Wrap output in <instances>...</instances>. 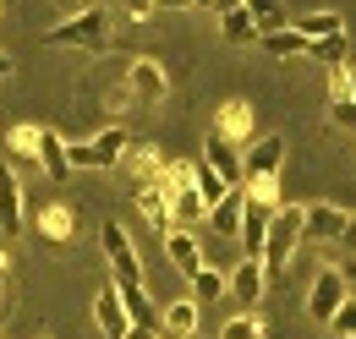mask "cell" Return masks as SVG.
Here are the masks:
<instances>
[{
	"instance_id": "obj_1",
	"label": "cell",
	"mask_w": 356,
	"mask_h": 339,
	"mask_svg": "<svg viewBox=\"0 0 356 339\" xmlns=\"http://www.w3.org/2000/svg\"><path fill=\"white\" fill-rule=\"evenodd\" d=\"M44 44L49 49H88V55H104V49H110V17H104V6H83V11L60 17L44 33Z\"/></svg>"
},
{
	"instance_id": "obj_2",
	"label": "cell",
	"mask_w": 356,
	"mask_h": 339,
	"mask_svg": "<svg viewBox=\"0 0 356 339\" xmlns=\"http://www.w3.org/2000/svg\"><path fill=\"white\" fill-rule=\"evenodd\" d=\"M302 247V203H280L274 219H268V235H264V279H280L291 268V257Z\"/></svg>"
},
{
	"instance_id": "obj_3",
	"label": "cell",
	"mask_w": 356,
	"mask_h": 339,
	"mask_svg": "<svg viewBox=\"0 0 356 339\" xmlns=\"http://www.w3.org/2000/svg\"><path fill=\"white\" fill-rule=\"evenodd\" d=\"M127 148H132V131L104 126V131H93L88 142H66V159H72V170H121Z\"/></svg>"
},
{
	"instance_id": "obj_4",
	"label": "cell",
	"mask_w": 356,
	"mask_h": 339,
	"mask_svg": "<svg viewBox=\"0 0 356 339\" xmlns=\"http://www.w3.org/2000/svg\"><path fill=\"white\" fill-rule=\"evenodd\" d=\"M99 252L110 263L115 285H143V257H137V247H132V235H127L121 219H104L99 224Z\"/></svg>"
},
{
	"instance_id": "obj_5",
	"label": "cell",
	"mask_w": 356,
	"mask_h": 339,
	"mask_svg": "<svg viewBox=\"0 0 356 339\" xmlns=\"http://www.w3.org/2000/svg\"><path fill=\"white\" fill-rule=\"evenodd\" d=\"M280 165H285V137H252L241 148V192L264 186V181H280Z\"/></svg>"
},
{
	"instance_id": "obj_6",
	"label": "cell",
	"mask_w": 356,
	"mask_h": 339,
	"mask_svg": "<svg viewBox=\"0 0 356 339\" xmlns=\"http://www.w3.org/2000/svg\"><path fill=\"white\" fill-rule=\"evenodd\" d=\"M346 301H351V290H346L340 268H323V274L307 285V317L312 323H334V312H340Z\"/></svg>"
},
{
	"instance_id": "obj_7",
	"label": "cell",
	"mask_w": 356,
	"mask_h": 339,
	"mask_svg": "<svg viewBox=\"0 0 356 339\" xmlns=\"http://www.w3.org/2000/svg\"><path fill=\"white\" fill-rule=\"evenodd\" d=\"M264 285H268V279H264V263H258V257H241V263L225 274V296L236 301L241 312H258V301H264Z\"/></svg>"
},
{
	"instance_id": "obj_8",
	"label": "cell",
	"mask_w": 356,
	"mask_h": 339,
	"mask_svg": "<svg viewBox=\"0 0 356 339\" xmlns=\"http://www.w3.org/2000/svg\"><path fill=\"white\" fill-rule=\"evenodd\" d=\"M351 235V213L334 203H312L302 208V241H346Z\"/></svg>"
},
{
	"instance_id": "obj_9",
	"label": "cell",
	"mask_w": 356,
	"mask_h": 339,
	"mask_svg": "<svg viewBox=\"0 0 356 339\" xmlns=\"http://www.w3.org/2000/svg\"><path fill=\"white\" fill-rule=\"evenodd\" d=\"M22 219H28L22 181H17V170L0 159V235H22Z\"/></svg>"
},
{
	"instance_id": "obj_10",
	"label": "cell",
	"mask_w": 356,
	"mask_h": 339,
	"mask_svg": "<svg viewBox=\"0 0 356 339\" xmlns=\"http://www.w3.org/2000/svg\"><path fill=\"white\" fill-rule=\"evenodd\" d=\"M214 131H220L225 142H236V148L252 142V137H258V115H252V104H247V99H225L220 115H214Z\"/></svg>"
},
{
	"instance_id": "obj_11",
	"label": "cell",
	"mask_w": 356,
	"mask_h": 339,
	"mask_svg": "<svg viewBox=\"0 0 356 339\" xmlns=\"http://www.w3.org/2000/svg\"><path fill=\"white\" fill-rule=\"evenodd\" d=\"M203 165L214 170L230 192H241V148H236V142H225L220 131H209V137H203Z\"/></svg>"
},
{
	"instance_id": "obj_12",
	"label": "cell",
	"mask_w": 356,
	"mask_h": 339,
	"mask_svg": "<svg viewBox=\"0 0 356 339\" xmlns=\"http://www.w3.org/2000/svg\"><path fill=\"white\" fill-rule=\"evenodd\" d=\"M93 323H99V334H104V339H127V334H132L115 285H99V290H93Z\"/></svg>"
},
{
	"instance_id": "obj_13",
	"label": "cell",
	"mask_w": 356,
	"mask_h": 339,
	"mask_svg": "<svg viewBox=\"0 0 356 339\" xmlns=\"http://www.w3.org/2000/svg\"><path fill=\"white\" fill-rule=\"evenodd\" d=\"M159 241H165V263L176 268L181 279H192V274L203 268V247H197V235H192V230H176V224H170Z\"/></svg>"
},
{
	"instance_id": "obj_14",
	"label": "cell",
	"mask_w": 356,
	"mask_h": 339,
	"mask_svg": "<svg viewBox=\"0 0 356 339\" xmlns=\"http://www.w3.org/2000/svg\"><path fill=\"white\" fill-rule=\"evenodd\" d=\"M121 170L132 175L137 186H159V181H165V170H170V159H165L154 142H132V148H127V159H121Z\"/></svg>"
},
{
	"instance_id": "obj_15",
	"label": "cell",
	"mask_w": 356,
	"mask_h": 339,
	"mask_svg": "<svg viewBox=\"0 0 356 339\" xmlns=\"http://www.w3.org/2000/svg\"><path fill=\"white\" fill-rule=\"evenodd\" d=\"M127 88H132L143 104H159L170 93V77H165V66L154 55H143V60H132V72H127Z\"/></svg>"
},
{
	"instance_id": "obj_16",
	"label": "cell",
	"mask_w": 356,
	"mask_h": 339,
	"mask_svg": "<svg viewBox=\"0 0 356 339\" xmlns=\"http://www.w3.org/2000/svg\"><path fill=\"white\" fill-rule=\"evenodd\" d=\"M268 219H274V203H264V197H247V208H241V247H247V257H264V235H268Z\"/></svg>"
},
{
	"instance_id": "obj_17",
	"label": "cell",
	"mask_w": 356,
	"mask_h": 339,
	"mask_svg": "<svg viewBox=\"0 0 356 339\" xmlns=\"http://www.w3.org/2000/svg\"><path fill=\"white\" fill-rule=\"evenodd\" d=\"M121 306H127V323L132 329H159V301L148 296V285H115Z\"/></svg>"
},
{
	"instance_id": "obj_18",
	"label": "cell",
	"mask_w": 356,
	"mask_h": 339,
	"mask_svg": "<svg viewBox=\"0 0 356 339\" xmlns=\"http://www.w3.org/2000/svg\"><path fill=\"white\" fill-rule=\"evenodd\" d=\"M197 334V301H170L159 306V339H192Z\"/></svg>"
},
{
	"instance_id": "obj_19",
	"label": "cell",
	"mask_w": 356,
	"mask_h": 339,
	"mask_svg": "<svg viewBox=\"0 0 356 339\" xmlns=\"http://www.w3.org/2000/svg\"><path fill=\"white\" fill-rule=\"evenodd\" d=\"M39 170H44L49 181H66V175H72L66 137H60V131H44V126H39Z\"/></svg>"
},
{
	"instance_id": "obj_20",
	"label": "cell",
	"mask_w": 356,
	"mask_h": 339,
	"mask_svg": "<svg viewBox=\"0 0 356 339\" xmlns=\"http://www.w3.org/2000/svg\"><path fill=\"white\" fill-rule=\"evenodd\" d=\"M132 203H137V213H143V219H148L159 235L170 230V203H165V186H137Z\"/></svg>"
},
{
	"instance_id": "obj_21",
	"label": "cell",
	"mask_w": 356,
	"mask_h": 339,
	"mask_svg": "<svg viewBox=\"0 0 356 339\" xmlns=\"http://www.w3.org/2000/svg\"><path fill=\"white\" fill-rule=\"evenodd\" d=\"M296 33L307 44H318V39H334V33H346V17L340 11H307L302 22H296Z\"/></svg>"
},
{
	"instance_id": "obj_22",
	"label": "cell",
	"mask_w": 356,
	"mask_h": 339,
	"mask_svg": "<svg viewBox=\"0 0 356 339\" xmlns=\"http://www.w3.org/2000/svg\"><path fill=\"white\" fill-rule=\"evenodd\" d=\"M241 208H247V192H225L220 208H209V224L220 235H241Z\"/></svg>"
},
{
	"instance_id": "obj_23",
	"label": "cell",
	"mask_w": 356,
	"mask_h": 339,
	"mask_svg": "<svg viewBox=\"0 0 356 339\" xmlns=\"http://www.w3.org/2000/svg\"><path fill=\"white\" fill-rule=\"evenodd\" d=\"M241 11L252 17V28H258V39H268V33H280V28H285V6H280V0H247Z\"/></svg>"
},
{
	"instance_id": "obj_24",
	"label": "cell",
	"mask_w": 356,
	"mask_h": 339,
	"mask_svg": "<svg viewBox=\"0 0 356 339\" xmlns=\"http://www.w3.org/2000/svg\"><path fill=\"white\" fill-rule=\"evenodd\" d=\"M258 44H264V55H274V60H296V55H307V49H312L296 28H280V33H268V39H258Z\"/></svg>"
},
{
	"instance_id": "obj_25",
	"label": "cell",
	"mask_w": 356,
	"mask_h": 339,
	"mask_svg": "<svg viewBox=\"0 0 356 339\" xmlns=\"http://www.w3.org/2000/svg\"><path fill=\"white\" fill-rule=\"evenodd\" d=\"M186 170H192V186H197V197H203L209 208H220V203H225V192H230V186H225L220 175H214V170L203 165V159H197V165H186Z\"/></svg>"
},
{
	"instance_id": "obj_26",
	"label": "cell",
	"mask_w": 356,
	"mask_h": 339,
	"mask_svg": "<svg viewBox=\"0 0 356 339\" xmlns=\"http://www.w3.org/2000/svg\"><path fill=\"white\" fill-rule=\"evenodd\" d=\"M6 148H11V159L39 165V126H11L6 131Z\"/></svg>"
},
{
	"instance_id": "obj_27",
	"label": "cell",
	"mask_w": 356,
	"mask_h": 339,
	"mask_svg": "<svg viewBox=\"0 0 356 339\" xmlns=\"http://www.w3.org/2000/svg\"><path fill=\"white\" fill-rule=\"evenodd\" d=\"M312 60H323V66H329V72H334V66H346V55H351V33H334V39H318L307 49Z\"/></svg>"
},
{
	"instance_id": "obj_28",
	"label": "cell",
	"mask_w": 356,
	"mask_h": 339,
	"mask_svg": "<svg viewBox=\"0 0 356 339\" xmlns=\"http://www.w3.org/2000/svg\"><path fill=\"white\" fill-rule=\"evenodd\" d=\"M220 296H225V274H220V268H209V263H203V268L192 274V301L203 306V301H220Z\"/></svg>"
},
{
	"instance_id": "obj_29",
	"label": "cell",
	"mask_w": 356,
	"mask_h": 339,
	"mask_svg": "<svg viewBox=\"0 0 356 339\" xmlns=\"http://www.w3.org/2000/svg\"><path fill=\"white\" fill-rule=\"evenodd\" d=\"M220 33L230 44H258V28H252V17H247V11H225V17H220Z\"/></svg>"
},
{
	"instance_id": "obj_30",
	"label": "cell",
	"mask_w": 356,
	"mask_h": 339,
	"mask_svg": "<svg viewBox=\"0 0 356 339\" xmlns=\"http://www.w3.org/2000/svg\"><path fill=\"white\" fill-rule=\"evenodd\" d=\"M220 339H264L258 312H236V317H225V323H220Z\"/></svg>"
},
{
	"instance_id": "obj_31",
	"label": "cell",
	"mask_w": 356,
	"mask_h": 339,
	"mask_svg": "<svg viewBox=\"0 0 356 339\" xmlns=\"http://www.w3.org/2000/svg\"><path fill=\"white\" fill-rule=\"evenodd\" d=\"M39 230L49 241H72V208H44L39 213Z\"/></svg>"
},
{
	"instance_id": "obj_32",
	"label": "cell",
	"mask_w": 356,
	"mask_h": 339,
	"mask_svg": "<svg viewBox=\"0 0 356 339\" xmlns=\"http://www.w3.org/2000/svg\"><path fill=\"white\" fill-rule=\"evenodd\" d=\"M329 334H334V339H356V296L346 301L340 312H334V323H329Z\"/></svg>"
},
{
	"instance_id": "obj_33",
	"label": "cell",
	"mask_w": 356,
	"mask_h": 339,
	"mask_svg": "<svg viewBox=\"0 0 356 339\" xmlns=\"http://www.w3.org/2000/svg\"><path fill=\"white\" fill-rule=\"evenodd\" d=\"M329 126L356 131V99H334V104H329Z\"/></svg>"
},
{
	"instance_id": "obj_34",
	"label": "cell",
	"mask_w": 356,
	"mask_h": 339,
	"mask_svg": "<svg viewBox=\"0 0 356 339\" xmlns=\"http://www.w3.org/2000/svg\"><path fill=\"white\" fill-rule=\"evenodd\" d=\"M115 6H121V11L132 17V22H143V17H154V0H115Z\"/></svg>"
},
{
	"instance_id": "obj_35",
	"label": "cell",
	"mask_w": 356,
	"mask_h": 339,
	"mask_svg": "<svg viewBox=\"0 0 356 339\" xmlns=\"http://www.w3.org/2000/svg\"><path fill=\"white\" fill-rule=\"evenodd\" d=\"M340 279H346V290L356 296V257H351V263H340Z\"/></svg>"
},
{
	"instance_id": "obj_36",
	"label": "cell",
	"mask_w": 356,
	"mask_h": 339,
	"mask_svg": "<svg viewBox=\"0 0 356 339\" xmlns=\"http://www.w3.org/2000/svg\"><path fill=\"white\" fill-rule=\"evenodd\" d=\"M11 72H17V60H11V55H6V49H0V83H6V77H11Z\"/></svg>"
},
{
	"instance_id": "obj_37",
	"label": "cell",
	"mask_w": 356,
	"mask_h": 339,
	"mask_svg": "<svg viewBox=\"0 0 356 339\" xmlns=\"http://www.w3.org/2000/svg\"><path fill=\"white\" fill-rule=\"evenodd\" d=\"M181 6H192V0H154V11H181Z\"/></svg>"
},
{
	"instance_id": "obj_38",
	"label": "cell",
	"mask_w": 356,
	"mask_h": 339,
	"mask_svg": "<svg viewBox=\"0 0 356 339\" xmlns=\"http://www.w3.org/2000/svg\"><path fill=\"white\" fill-rule=\"evenodd\" d=\"M241 6H247V0H214V11H220V17H225V11H241Z\"/></svg>"
},
{
	"instance_id": "obj_39",
	"label": "cell",
	"mask_w": 356,
	"mask_h": 339,
	"mask_svg": "<svg viewBox=\"0 0 356 339\" xmlns=\"http://www.w3.org/2000/svg\"><path fill=\"white\" fill-rule=\"evenodd\" d=\"M127 339H159V329H132Z\"/></svg>"
},
{
	"instance_id": "obj_40",
	"label": "cell",
	"mask_w": 356,
	"mask_h": 339,
	"mask_svg": "<svg viewBox=\"0 0 356 339\" xmlns=\"http://www.w3.org/2000/svg\"><path fill=\"white\" fill-rule=\"evenodd\" d=\"M6 268H11V263H6V252H0V301H6Z\"/></svg>"
},
{
	"instance_id": "obj_41",
	"label": "cell",
	"mask_w": 356,
	"mask_h": 339,
	"mask_svg": "<svg viewBox=\"0 0 356 339\" xmlns=\"http://www.w3.org/2000/svg\"><path fill=\"white\" fill-rule=\"evenodd\" d=\"M66 6H72V11H83V6H93V0H66Z\"/></svg>"
},
{
	"instance_id": "obj_42",
	"label": "cell",
	"mask_w": 356,
	"mask_h": 339,
	"mask_svg": "<svg viewBox=\"0 0 356 339\" xmlns=\"http://www.w3.org/2000/svg\"><path fill=\"white\" fill-rule=\"evenodd\" d=\"M192 6H209V11H214V0H192Z\"/></svg>"
},
{
	"instance_id": "obj_43",
	"label": "cell",
	"mask_w": 356,
	"mask_h": 339,
	"mask_svg": "<svg viewBox=\"0 0 356 339\" xmlns=\"http://www.w3.org/2000/svg\"><path fill=\"white\" fill-rule=\"evenodd\" d=\"M351 99H356V72H351Z\"/></svg>"
},
{
	"instance_id": "obj_44",
	"label": "cell",
	"mask_w": 356,
	"mask_h": 339,
	"mask_svg": "<svg viewBox=\"0 0 356 339\" xmlns=\"http://www.w3.org/2000/svg\"><path fill=\"white\" fill-rule=\"evenodd\" d=\"M351 235H356V213H351Z\"/></svg>"
},
{
	"instance_id": "obj_45",
	"label": "cell",
	"mask_w": 356,
	"mask_h": 339,
	"mask_svg": "<svg viewBox=\"0 0 356 339\" xmlns=\"http://www.w3.org/2000/svg\"><path fill=\"white\" fill-rule=\"evenodd\" d=\"M0 11H6V6H0Z\"/></svg>"
}]
</instances>
